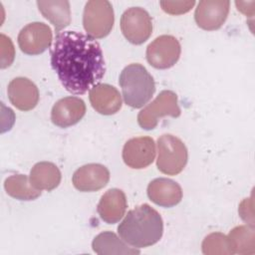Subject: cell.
I'll list each match as a JSON object with an SVG mask.
<instances>
[{
  "instance_id": "obj_3",
  "label": "cell",
  "mask_w": 255,
  "mask_h": 255,
  "mask_svg": "<svg viewBox=\"0 0 255 255\" xmlns=\"http://www.w3.org/2000/svg\"><path fill=\"white\" fill-rule=\"evenodd\" d=\"M119 84L125 103L133 109H139L146 105L155 92L152 76L145 67L137 63L130 64L122 71Z\"/></svg>"
},
{
  "instance_id": "obj_14",
  "label": "cell",
  "mask_w": 255,
  "mask_h": 255,
  "mask_svg": "<svg viewBox=\"0 0 255 255\" xmlns=\"http://www.w3.org/2000/svg\"><path fill=\"white\" fill-rule=\"evenodd\" d=\"M7 93L11 104L20 111H31L39 102L38 88L28 78L13 79L8 85Z\"/></svg>"
},
{
  "instance_id": "obj_15",
  "label": "cell",
  "mask_w": 255,
  "mask_h": 255,
  "mask_svg": "<svg viewBox=\"0 0 255 255\" xmlns=\"http://www.w3.org/2000/svg\"><path fill=\"white\" fill-rule=\"evenodd\" d=\"M147 196L155 204L162 207H172L182 199L180 185L165 177L155 178L147 186Z\"/></svg>"
},
{
  "instance_id": "obj_21",
  "label": "cell",
  "mask_w": 255,
  "mask_h": 255,
  "mask_svg": "<svg viewBox=\"0 0 255 255\" xmlns=\"http://www.w3.org/2000/svg\"><path fill=\"white\" fill-rule=\"evenodd\" d=\"M6 192L18 200H34L41 195V191L35 189L30 179L25 174H15L6 178L4 182Z\"/></svg>"
},
{
  "instance_id": "obj_19",
  "label": "cell",
  "mask_w": 255,
  "mask_h": 255,
  "mask_svg": "<svg viewBox=\"0 0 255 255\" xmlns=\"http://www.w3.org/2000/svg\"><path fill=\"white\" fill-rule=\"evenodd\" d=\"M37 5L42 15L54 25L57 34L70 25L71 10L68 1H37Z\"/></svg>"
},
{
  "instance_id": "obj_11",
  "label": "cell",
  "mask_w": 255,
  "mask_h": 255,
  "mask_svg": "<svg viewBox=\"0 0 255 255\" xmlns=\"http://www.w3.org/2000/svg\"><path fill=\"white\" fill-rule=\"evenodd\" d=\"M228 0H202L194 12V20L198 27L206 31L219 29L229 13Z\"/></svg>"
},
{
  "instance_id": "obj_8",
  "label": "cell",
  "mask_w": 255,
  "mask_h": 255,
  "mask_svg": "<svg viewBox=\"0 0 255 255\" xmlns=\"http://www.w3.org/2000/svg\"><path fill=\"white\" fill-rule=\"evenodd\" d=\"M181 48L178 40L171 35H161L146 48V60L155 69H168L176 64Z\"/></svg>"
},
{
  "instance_id": "obj_23",
  "label": "cell",
  "mask_w": 255,
  "mask_h": 255,
  "mask_svg": "<svg viewBox=\"0 0 255 255\" xmlns=\"http://www.w3.org/2000/svg\"><path fill=\"white\" fill-rule=\"evenodd\" d=\"M204 254H231L227 236L221 233H211L202 243Z\"/></svg>"
},
{
  "instance_id": "obj_2",
  "label": "cell",
  "mask_w": 255,
  "mask_h": 255,
  "mask_svg": "<svg viewBox=\"0 0 255 255\" xmlns=\"http://www.w3.org/2000/svg\"><path fill=\"white\" fill-rule=\"evenodd\" d=\"M121 238L134 248H144L159 241L163 233V222L159 213L148 204L129 210L118 226Z\"/></svg>"
},
{
  "instance_id": "obj_13",
  "label": "cell",
  "mask_w": 255,
  "mask_h": 255,
  "mask_svg": "<svg viewBox=\"0 0 255 255\" xmlns=\"http://www.w3.org/2000/svg\"><path fill=\"white\" fill-rule=\"evenodd\" d=\"M86 114L85 102L77 97L59 100L52 109L51 121L59 128H69L78 124Z\"/></svg>"
},
{
  "instance_id": "obj_4",
  "label": "cell",
  "mask_w": 255,
  "mask_h": 255,
  "mask_svg": "<svg viewBox=\"0 0 255 255\" xmlns=\"http://www.w3.org/2000/svg\"><path fill=\"white\" fill-rule=\"evenodd\" d=\"M156 166L167 175L180 173L186 165L188 153L185 144L176 136L165 133L157 139Z\"/></svg>"
},
{
  "instance_id": "obj_24",
  "label": "cell",
  "mask_w": 255,
  "mask_h": 255,
  "mask_svg": "<svg viewBox=\"0 0 255 255\" xmlns=\"http://www.w3.org/2000/svg\"><path fill=\"white\" fill-rule=\"evenodd\" d=\"M162 10L170 15H180L188 12L195 4V1H160Z\"/></svg>"
},
{
  "instance_id": "obj_9",
  "label": "cell",
  "mask_w": 255,
  "mask_h": 255,
  "mask_svg": "<svg viewBox=\"0 0 255 255\" xmlns=\"http://www.w3.org/2000/svg\"><path fill=\"white\" fill-rule=\"evenodd\" d=\"M20 50L27 55H39L45 52L52 44L51 28L42 22H33L26 25L18 35Z\"/></svg>"
},
{
  "instance_id": "obj_12",
  "label": "cell",
  "mask_w": 255,
  "mask_h": 255,
  "mask_svg": "<svg viewBox=\"0 0 255 255\" xmlns=\"http://www.w3.org/2000/svg\"><path fill=\"white\" fill-rule=\"evenodd\" d=\"M110 180L109 169L100 163H89L78 168L72 177L73 185L80 191L92 192L105 187Z\"/></svg>"
},
{
  "instance_id": "obj_1",
  "label": "cell",
  "mask_w": 255,
  "mask_h": 255,
  "mask_svg": "<svg viewBox=\"0 0 255 255\" xmlns=\"http://www.w3.org/2000/svg\"><path fill=\"white\" fill-rule=\"evenodd\" d=\"M51 66L63 87L71 94L83 95L100 85L106 72L98 41L78 31L56 35L50 51Z\"/></svg>"
},
{
  "instance_id": "obj_20",
  "label": "cell",
  "mask_w": 255,
  "mask_h": 255,
  "mask_svg": "<svg viewBox=\"0 0 255 255\" xmlns=\"http://www.w3.org/2000/svg\"><path fill=\"white\" fill-rule=\"evenodd\" d=\"M93 250L97 254H138L139 250L128 247L114 232L105 231L95 237L92 243Z\"/></svg>"
},
{
  "instance_id": "obj_6",
  "label": "cell",
  "mask_w": 255,
  "mask_h": 255,
  "mask_svg": "<svg viewBox=\"0 0 255 255\" xmlns=\"http://www.w3.org/2000/svg\"><path fill=\"white\" fill-rule=\"evenodd\" d=\"M180 114L176 94L165 90L138 113L137 123L141 128L150 130L157 126L160 118L165 116L178 118Z\"/></svg>"
},
{
  "instance_id": "obj_17",
  "label": "cell",
  "mask_w": 255,
  "mask_h": 255,
  "mask_svg": "<svg viewBox=\"0 0 255 255\" xmlns=\"http://www.w3.org/2000/svg\"><path fill=\"white\" fill-rule=\"evenodd\" d=\"M92 107L105 116L118 113L122 108V97L120 92L109 84H100L94 87L89 93Z\"/></svg>"
},
{
  "instance_id": "obj_18",
  "label": "cell",
  "mask_w": 255,
  "mask_h": 255,
  "mask_svg": "<svg viewBox=\"0 0 255 255\" xmlns=\"http://www.w3.org/2000/svg\"><path fill=\"white\" fill-rule=\"evenodd\" d=\"M29 179L35 189L51 191L60 184L61 172L56 164L41 161L32 167Z\"/></svg>"
},
{
  "instance_id": "obj_16",
  "label": "cell",
  "mask_w": 255,
  "mask_h": 255,
  "mask_svg": "<svg viewBox=\"0 0 255 255\" xmlns=\"http://www.w3.org/2000/svg\"><path fill=\"white\" fill-rule=\"evenodd\" d=\"M127 206L125 192L119 188H112L102 195L97 206V211L102 220L109 224H114L123 218Z\"/></svg>"
},
{
  "instance_id": "obj_7",
  "label": "cell",
  "mask_w": 255,
  "mask_h": 255,
  "mask_svg": "<svg viewBox=\"0 0 255 255\" xmlns=\"http://www.w3.org/2000/svg\"><path fill=\"white\" fill-rule=\"evenodd\" d=\"M121 30L129 43L140 45L151 35V18L143 8L130 7L121 17Z\"/></svg>"
},
{
  "instance_id": "obj_22",
  "label": "cell",
  "mask_w": 255,
  "mask_h": 255,
  "mask_svg": "<svg viewBox=\"0 0 255 255\" xmlns=\"http://www.w3.org/2000/svg\"><path fill=\"white\" fill-rule=\"evenodd\" d=\"M231 254L248 253L247 248L253 251L254 247V231L252 228L242 225L232 229L227 236Z\"/></svg>"
},
{
  "instance_id": "obj_5",
  "label": "cell",
  "mask_w": 255,
  "mask_h": 255,
  "mask_svg": "<svg viewBox=\"0 0 255 255\" xmlns=\"http://www.w3.org/2000/svg\"><path fill=\"white\" fill-rule=\"evenodd\" d=\"M115 22L114 9L107 0H92L87 2L84 14L83 25L89 36L101 39L110 34Z\"/></svg>"
},
{
  "instance_id": "obj_25",
  "label": "cell",
  "mask_w": 255,
  "mask_h": 255,
  "mask_svg": "<svg viewBox=\"0 0 255 255\" xmlns=\"http://www.w3.org/2000/svg\"><path fill=\"white\" fill-rule=\"evenodd\" d=\"M14 56L15 51L11 39L1 34V68L9 67L14 60Z\"/></svg>"
},
{
  "instance_id": "obj_10",
  "label": "cell",
  "mask_w": 255,
  "mask_h": 255,
  "mask_svg": "<svg viewBox=\"0 0 255 255\" xmlns=\"http://www.w3.org/2000/svg\"><path fill=\"white\" fill-rule=\"evenodd\" d=\"M155 157V143L150 136H138L128 139L123 148L125 163L134 169L148 166Z\"/></svg>"
}]
</instances>
